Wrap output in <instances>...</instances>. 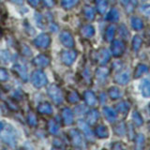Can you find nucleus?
Returning a JSON list of instances; mask_svg holds the SVG:
<instances>
[{"label": "nucleus", "mask_w": 150, "mask_h": 150, "mask_svg": "<svg viewBox=\"0 0 150 150\" xmlns=\"http://www.w3.org/2000/svg\"><path fill=\"white\" fill-rule=\"evenodd\" d=\"M84 100L89 106H94L97 103V98L92 91H86L84 93Z\"/></svg>", "instance_id": "2eb2a0df"}, {"label": "nucleus", "mask_w": 150, "mask_h": 150, "mask_svg": "<svg viewBox=\"0 0 150 150\" xmlns=\"http://www.w3.org/2000/svg\"><path fill=\"white\" fill-rule=\"evenodd\" d=\"M62 119L65 125H71L73 123V112L69 108H65L62 111Z\"/></svg>", "instance_id": "1a4fd4ad"}, {"label": "nucleus", "mask_w": 150, "mask_h": 150, "mask_svg": "<svg viewBox=\"0 0 150 150\" xmlns=\"http://www.w3.org/2000/svg\"><path fill=\"white\" fill-rule=\"evenodd\" d=\"M38 111L42 115H51L52 112H53V108H52V106L49 104V103L43 102L39 105V107H38Z\"/></svg>", "instance_id": "a211bd4d"}, {"label": "nucleus", "mask_w": 150, "mask_h": 150, "mask_svg": "<svg viewBox=\"0 0 150 150\" xmlns=\"http://www.w3.org/2000/svg\"><path fill=\"white\" fill-rule=\"evenodd\" d=\"M49 43H50V38L46 34H42L35 40L36 46L40 47V48H46L49 45Z\"/></svg>", "instance_id": "9b49d317"}, {"label": "nucleus", "mask_w": 150, "mask_h": 150, "mask_svg": "<svg viewBox=\"0 0 150 150\" xmlns=\"http://www.w3.org/2000/svg\"><path fill=\"white\" fill-rule=\"evenodd\" d=\"M78 127L80 128V129L83 131V133L84 134V136H86V138H87L88 140L93 139L92 131H91V129H90V128H89V126L87 125L86 122H84L83 120H80L78 122Z\"/></svg>", "instance_id": "9d476101"}, {"label": "nucleus", "mask_w": 150, "mask_h": 150, "mask_svg": "<svg viewBox=\"0 0 150 150\" xmlns=\"http://www.w3.org/2000/svg\"><path fill=\"white\" fill-rule=\"evenodd\" d=\"M129 104L127 101H122L118 103L116 106L117 112H119L120 114H123V115H126L127 112H129Z\"/></svg>", "instance_id": "4be33fe9"}, {"label": "nucleus", "mask_w": 150, "mask_h": 150, "mask_svg": "<svg viewBox=\"0 0 150 150\" xmlns=\"http://www.w3.org/2000/svg\"><path fill=\"white\" fill-rule=\"evenodd\" d=\"M48 94L50 98L53 100L54 102L57 103H61L63 101V95H62V92L59 89V87H57L56 86H51L48 88Z\"/></svg>", "instance_id": "f03ea898"}, {"label": "nucleus", "mask_w": 150, "mask_h": 150, "mask_svg": "<svg viewBox=\"0 0 150 150\" xmlns=\"http://www.w3.org/2000/svg\"><path fill=\"white\" fill-rule=\"evenodd\" d=\"M103 114H104V116L106 117V119L109 122H111V123L115 122L117 118L116 112L111 107H105L104 109H103Z\"/></svg>", "instance_id": "f8f14e48"}, {"label": "nucleus", "mask_w": 150, "mask_h": 150, "mask_svg": "<svg viewBox=\"0 0 150 150\" xmlns=\"http://www.w3.org/2000/svg\"><path fill=\"white\" fill-rule=\"evenodd\" d=\"M79 0H62V5L65 8H71L78 3Z\"/></svg>", "instance_id": "473e14b6"}, {"label": "nucleus", "mask_w": 150, "mask_h": 150, "mask_svg": "<svg viewBox=\"0 0 150 150\" xmlns=\"http://www.w3.org/2000/svg\"><path fill=\"white\" fill-rule=\"evenodd\" d=\"M83 13H84V16H86V19H88V20H93V19L95 18V12H94L93 8L90 7V6L84 7Z\"/></svg>", "instance_id": "c85d7f7f"}, {"label": "nucleus", "mask_w": 150, "mask_h": 150, "mask_svg": "<svg viewBox=\"0 0 150 150\" xmlns=\"http://www.w3.org/2000/svg\"><path fill=\"white\" fill-rule=\"evenodd\" d=\"M29 2L33 5V6H37L39 3V0H29Z\"/></svg>", "instance_id": "79ce46f5"}, {"label": "nucleus", "mask_w": 150, "mask_h": 150, "mask_svg": "<svg viewBox=\"0 0 150 150\" xmlns=\"http://www.w3.org/2000/svg\"><path fill=\"white\" fill-rule=\"evenodd\" d=\"M77 53L73 50L64 51L62 53V61L66 65H70L76 58Z\"/></svg>", "instance_id": "423d86ee"}, {"label": "nucleus", "mask_w": 150, "mask_h": 150, "mask_svg": "<svg viewBox=\"0 0 150 150\" xmlns=\"http://www.w3.org/2000/svg\"><path fill=\"white\" fill-rule=\"evenodd\" d=\"M68 100L70 103H76L80 100V96L76 91H71L68 96Z\"/></svg>", "instance_id": "c756f323"}, {"label": "nucleus", "mask_w": 150, "mask_h": 150, "mask_svg": "<svg viewBox=\"0 0 150 150\" xmlns=\"http://www.w3.org/2000/svg\"><path fill=\"white\" fill-rule=\"evenodd\" d=\"M32 83L36 87H41L46 84L47 79L44 73L40 70H37L32 74Z\"/></svg>", "instance_id": "7ed1b4c3"}, {"label": "nucleus", "mask_w": 150, "mask_h": 150, "mask_svg": "<svg viewBox=\"0 0 150 150\" xmlns=\"http://www.w3.org/2000/svg\"><path fill=\"white\" fill-rule=\"evenodd\" d=\"M106 19L108 21H112V22H117L119 19V13L116 11L115 8H112L110 11V12H108Z\"/></svg>", "instance_id": "b1692460"}, {"label": "nucleus", "mask_w": 150, "mask_h": 150, "mask_svg": "<svg viewBox=\"0 0 150 150\" xmlns=\"http://www.w3.org/2000/svg\"><path fill=\"white\" fill-rule=\"evenodd\" d=\"M124 50H125V46H124L123 43H122V41H120V40L112 41V54H114L115 56H116V57H119L120 55L123 54Z\"/></svg>", "instance_id": "39448f33"}, {"label": "nucleus", "mask_w": 150, "mask_h": 150, "mask_svg": "<svg viewBox=\"0 0 150 150\" xmlns=\"http://www.w3.org/2000/svg\"><path fill=\"white\" fill-rule=\"evenodd\" d=\"M34 62L37 66H40V67H46L49 64V59L47 58V56L45 55H40L34 60Z\"/></svg>", "instance_id": "5701e85b"}, {"label": "nucleus", "mask_w": 150, "mask_h": 150, "mask_svg": "<svg viewBox=\"0 0 150 150\" xmlns=\"http://www.w3.org/2000/svg\"><path fill=\"white\" fill-rule=\"evenodd\" d=\"M97 77L98 79H104L107 75H108V69H105V68H100V69H98L97 70Z\"/></svg>", "instance_id": "c9c22d12"}, {"label": "nucleus", "mask_w": 150, "mask_h": 150, "mask_svg": "<svg viewBox=\"0 0 150 150\" xmlns=\"http://www.w3.org/2000/svg\"><path fill=\"white\" fill-rule=\"evenodd\" d=\"M144 145V137L143 134H139L136 137V144H135V150H143Z\"/></svg>", "instance_id": "cd10ccee"}, {"label": "nucleus", "mask_w": 150, "mask_h": 150, "mask_svg": "<svg viewBox=\"0 0 150 150\" xmlns=\"http://www.w3.org/2000/svg\"><path fill=\"white\" fill-rule=\"evenodd\" d=\"M60 40L61 41H62V43L67 46V47H73L74 45V40L73 38L71 36V34H70L69 32L68 31H64L61 33V36H60Z\"/></svg>", "instance_id": "0eeeda50"}, {"label": "nucleus", "mask_w": 150, "mask_h": 150, "mask_svg": "<svg viewBox=\"0 0 150 150\" xmlns=\"http://www.w3.org/2000/svg\"><path fill=\"white\" fill-rule=\"evenodd\" d=\"M149 129H150V124H149Z\"/></svg>", "instance_id": "c03bdc74"}, {"label": "nucleus", "mask_w": 150, "mask_h": 150, "mask_svg": "<svg viewBox=\"0 0 150 150\" xmlns=\"http://www.w3.org/2000/svg\"><path fill=\"white\" fill-rule=\"evenodd\" d=\"M115 26H109L107 28L106 30V40H112V39H114V35H115Z\"/></svg>", "instance_id": "72a5a7b5"}, {"label": "nucleus", "mask_w": 150, "mask_h": 150, "mask_svg": "<svg viewBox=\"0 0 150 150\" xmlns=\"http://www.w3.org/2000/svg\"><path fill=\"white\" fill-rule=\"evenodd\" d=\"M96 5H97V8H98V11H100V13L103 14L106 12V9H107V2L105 0H96Z\"/></svg>", "instance_id": "bb28decb"}, {"label": "nucleus", "mask_w": 150, "mask_h": 150, "mask_svg": "<svg viewBox=\"0 0 150 150\" xmlns=\"http://www.w3.org/2000/svg\"><path fill=\"white\" fill-rule=\"evenodd\" d=\"M98 112L97 110H91L87 112L86 115V122L89 124V125H94L96 124V122L98 121Z\"/></svg>", "instance_id": "ddd939ff"}, {"label": "nucleus", "mask_w": 150, "mask_h": 150, "mask_svg": "<svg viewBox=\"0 0 150 150\" xmlns=\"http://www.w3.org/2000/svg\"><path fill=\"white\" fill-rule=\"evenodd\" d=\"M141 45H142V40H141L140 37L136 36L134 39H133V43H132L133 50L134 51H138L140 49Z\"/></svg>", "instance_id": "e433bc0d"}, {"label": "nucleus", "mask_w": 150, "mask_h": 150, "mask_svg": "<svg viewBox=\"0 0 150 150\" xmlns=\"http://www.w3.org/2000/svg\"><path fill=\"white\" fill-rule=\"evenodd\" d=\"M143 22L140 18L133 17L131 19V26L133 27V29L135 30H141L143 28Z\"/></svg>", "instance_id": "a878e982"}, {"label": "nucleus", "mask_w": 150, "mask_h": 150, "mask_svg": "<svg viewBox=\"0 0 150 150\" xmlns=\"http://www.w3.org/2000/svg\"><path fill=\"white\" fill-rule=\"evenodd\" d=\"M8 78V75L6 72V70L0 69V81H6Z\"/></svg>", "instance_id": "58836bf2"}, {"label": "nucleus", "mask_w": 150, "mask_h": 150, "mask_svg": "<svg viewBox=\"0 0 150 150\" xmlns=\"http://www.w3.org/2000/svg\"><path fill=\"white\" fill-rule=\"evenodd\" d=\"M132 120L134 122V124L136 126H141V125H143V118H142V116H141V115L139 114V112L137 111H135L133 112V114H132Z\"/></svg>", "instance_id": "7c9ffc66"}, {"label": "nucleus", "mask_w": 150, "mask_h": 150, "mask_svg": "<svg viewBox=\"0 0 150 150\" xmlns=\"http://www.w3.org/2000/svg\"><path fill=\"white\" fill-rule=\"evenodd\" d=\"M27 121H28V124L32 127H35L37 126V123H38V120H37V117L36 115L33 114V112H29L27 115Z\"/></svg>", "instance_id": "f704fd0d"}, {"label": "nucleus", "mask_w": 150, "mask_h": 150, "mask_svg": "<svg viewBox=\"0 0 150 150\" xmlns=\"http://www.w3.org/2000/svg\"><path fill=\"white\" fill-rule=\"evenodd\" d=\"M112 150H127V147L122 143L117 142L112 145Z\"/></svg>", "instance_id": "4c0bfd02"}, {"label": "nucleus", "mask_w": 150, "mask_h": 150, "mask_svg": "<svg viewBox=\"0 0 150 150\" xmlns=\"http://www.w3.org/2000/svg\"><path fill=\"white\" fill-rule=\"evenodd\" d=\"M44 3L46 4V6H48V7L54 6V0H44Z\"/></svg>", "instance_id": "a19ab883"}, {"label": "nucleus", "mask_w": 150, "mask_h": 150, "mask_svg": "<svg viewBox=\"0 0 150 150\" xmlns=\"http://www.w3.org/2000/svg\"><path fill=\"white\" fill-rule=\"evenodd\" d=\"M147 71H148V67H147V66L141 64V65L138 66L137 68H136L134 77L135 78H139V77L142 76L143 74H144L145 72H147Z\"/></svg>", "instance_id": "393cba45"}, {"label": "nucleus", "mask_w": 150, "mask_h": 150, "mask_svg": "<svg viewBox=\"0 0 150 150\" xmlns=\"http://www.w3.org/2000/svg\"><path fill=\"white\" fill-rule=\"evenodd\" d=\"M115 133L117 135H119V136H122V135H124L126 133V128H125V124L124 123H119V124H117L115 126Z\"/></svg>", "instance_id": "2f4dec72"}, {"label": "nucleus", "mask_w": 150, "mask_h": 150, "mask_svg": "<svg viewBox=\"0 0 150 150\" xmlns=\"http://www.w3.org/2000/svg\"><path fill=\"white\" fill-rule=\"evenodd\" d=\"M81 33L83 37L86 38H90L94 35L95 33V29L92 25H84L83 26V28L81 29Z\"/></svg>", "instance_id": "6ab92c4d"}, {"label": "nucleus", "mask_w": 150, "mask_h": 150, "mask_svg": "<svg viewBox=\"0 0 150 150\" xmlns=\"http://www.w3.org/2000/svg\"><path fill=\"white\" fill-rule=\"evenodd\" d=\"M115 81L119 84H126L129 81V71L128 69H126L117 73L115 77Z\"/></svg>", "instance_id": "6e6552de"}, {"label": "nucleus", "mask_w": 150, "mask_h": 150, "mask_svg": "<svg viewBox=\"0 0 150 150\" xmlns=\"http://www.w3.org/2000/svg\"><path fill=\"white\" fill-rule=\"evenodd\" d=\"M0 138L4 143L11 147H14L17 144V133L11 125L0 122Z\"/></svg>", "instance_id": "f257e3e1"}, {"label": "nucleus", "mask_w": 150, "mask_h": 150, "mask_svg": "<svg viewBox=\"0 0 150 150\" xmlns=\"http://www.w3.org/2000/svg\"><path fill=\"white\" fill-rule=\"evenodd\" d=\"M108 94H109L110 98H112V100H117V98H119L122 95L120 89L117 88V87H115V86H112L109 89Z\"/></svg>", "instance_id": "aec40b11"}, {"label": "nucleus", "mask_w": 150, "mask_h": 150, "mask_svg": "<svg viewBox=\"0 0 150 150\" xmlns=\"http://www.w3.org/2000/svg\"><path fill=\"white\" fill-rule=\"evenodd\" d=\"M109 59H110L109 52L105 49H102L101 51H100V53H98V63L101 65H104L105 63H107L108 61H109Z\"/></svg>", "instance_id": "f3484780"}, {"label": "nucleus", "mask_w": 150, "mask_h": 150, "mask_svg": "<svg viewBox=\"0 0 150 150\" xmlns=\"http://www.w3.org/2000/svg\"><path fill=\"white\" fill-rule=\"evenodd\" d=\"M69 134L70 141H71L73 145L79 147V146H82V145L83 144V136L81 135V133H80L77 129H70Z\"/></svg>", "instance_id": "20e7f679"}, {"label": "nucleus", "mask_w": 150, "mask_h": 150, "mask_svg": "<svg viewBox=\"0 0 150 150\" xmlns=\"http://www.w3.org/2000/svg\"><path fill=\"white\" fill-rule=\"evenodd\" d=\"M95 134L98 138L103 139V138H107L109 136V131H108V129L105 126L100 125L95 129Z\"/></svg>", "instance_id": "4468645a"}, {"label": "nucleus", "mask_w": 150, "mask_h": 150, "mask_svg": "<svg viewBox=\"0 0 150 150\" xmlns=\"http://www.w3.org/2000/svg\"><path fill=\"white\" fill-rule=\"evenodd\" d=\"M47 126H48V130H49V132L51 134H56V133L58 132L59 127H58L57 124H56V122L54 120H53V119L49 120Z\"/></svg>", "instance_id": "412c9836"}, {"label": "nucleus", "mask_w": 150, "mask_h": 150, "mask_svg": "<svg viewBox=\"0 0 150 150\" xmlns=\"http://www.w3.org/2000/svg\"><path fill=\"white\" fill-rule=\"evenodd\" d=\"M53 150H64V149H61V148H54Z\"/></svg>", "instance_id": "37998d69"}, {"label": "nucleus", "mask_w": 150, "mask_h": 150, "mask_svg": "<svg viewBox=\"0 0 150 150\" xmlns=\"http://www.w3.org/2000/svg\"><path fill=\"white\" fill-rule=\"evenodd\" d=\"M142 11L144 14H145L146 16L150 17V6H143L142 7Z\"/></svg>", "instance_id": "ea45409f"}, {"label": "nucleus", "mask_w": 150, "mask_h": 150, "mask_svg": "<svg viewBox=\"0 0 150 150\" xmlns=\"http://www.w3.org/2000/svg\"><path fill=\"white\" fill-rule=\"evenodd\" d=\"M149 109H150V105H149Z\"/></svg>", "instance_id": "a18cd8bd"}, {"label": "nucleus", "mask_w": 150, "mask_h": 150, "mask_svg": "<svg viewBox=\"0 0 150 150\" xmlns=\"http://www.w3.org/2000/svg\"><path fill=\"white\" fill-rule=\"evenodd\" d=\"M141 90L143 96L145 98L150 97V79H144L141 84Z\"/></svg>", "instance_id": "dca6fc26"}]
</instances>
